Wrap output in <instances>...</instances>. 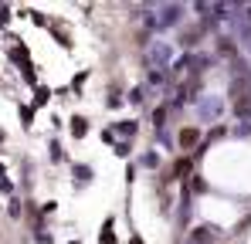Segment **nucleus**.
<instances>
[{"mask_svg":"<svg viewBox=\"0 0 251 244\" xmlns=\"http://www.w3.org/2000/svg\"><path fill=\"white\" fill-rule=\"evenodd\" d=\"M231 109L241 122L251 119V78H234L231 81Z\"/></svg>","mask_w":251,"mask_h":244,"instance_id":"1","label":"nucleus"},{"mask_svg":"<svg viewBox=\"0 0 251 244\" xmlns=\"http://www.w3.org/2000/svg\"><path fill=\"white\" fill-rule=\"evenodd\" d=\"M68 244H78V241H68Z\"/></svg>","mask_w":251,"mask_h":244,"instance_id":"25","label":"nucleus"},{"mask_svg":"<svg viewBox=\"0 0 251 244\" xmlns=\"http://www.w3.org/2000/svg\"><path fill=\"white\" fill-rule=\"evenodd\" d=\"M163 81H167V72H156V68L150 72V85H163Z\"/></svg>","mask_w":251,"mask_h":244,"instance_id":"13","label":"nucleus"},{"mask_svg":"<svg viewBox=\"0 0 251 244\" xmlns=\"http://www.w3.org/2000/svg\"><path fill=\"white\" fill-rule=\"evenodd\" d=\"M197 112H201V119H217V116H221V102H217V98H204V102L197 105Z\"/></svg>","mask_w":251,"mask_h":244,"instance_id":"4","label":"nucleus"},{"mask_svg":"<svg viewBox=\"0 0 251 244\" xmlns=\"http://www.w3.org/2000/svg\"><path fill=\"white\" fill-rule=\"evenodd\" d=\"M163 116H167V109H156V112H153V122H156V129L163 125Z\"/></svg>","mask_w":251,"mask_h":244,"instance_id":"15","label":"nucleus"},{"mask_svg":"<svg viewBox=\"0 0 251 244\" xmlns=\"http://www.w3.org/2000/svg\"><path fill=\"white\" fill-rule=\"evenodd\" d=\"M129 102L139 105V102H143V88H132V92H129Z\"/></svg>","mask_w":251,"mask_h":244,"instance_id":"14","label":"nucleus"},{"mask_svg":"<svg viewBox=\"0 0 251 244\" xmlns=\"http://www.w3.org/2000/svg\"><path fill=\"white\" fill-rule=\"evenodd\" d=\"M7 21H10V7H0V27H3Z\"/></svg>","mask_w":251,"mask_h":244,"instance_id":"16","label":"nucleus"},{"mask_svg":"<svg viewBox=\"0 0 251 244\" xmlns=\"http://www.w3.org/2000/svg\"><path fill=\"white\" fill-rule=\"evenodd\" d=\"M51 160H54V163L61 160V146H58V143H51Z\"/></svg>","mask_w":251,"mask_h":244,"instance_id":"18","label":"nucleus"},{"mask_svg":"<svg viewBox=\"0 0 251 244\" xmlns=\"http://www.w3.org/2000/svg\"><path fill=\"white\" fill-rule=\"evenodd\" d=\"M68 129H72V136H75V139H82L85 132H88V119H85V116H75Z\"/></svg>","mask_w":251,"mask_h":244,"instance_id":"6","label":"nucleus"},{"mask_svg":"<svg viewBox=\"0 0 251 244\" xmlns=\"http://www.w3.org/2000/svg\"><path fill=\"white\" fill-rule=\"evenodd\" d=\"M197 143V129H183L180 132V146H194Z\"/></svg>","mask_w":251,"mask_h":244,"instance_id":"10","label":"nucleus"},{"mask_svg":"<svg viewBox=\"0 0 251 244\" xmlns=\"http://www.w3.org/2000/svg\"><path fill=\"white\" fill-rule=\"evenodd\" d=\"M143 166H156V153H146L143 156Z\"/></svg>","mask_w":251,"mask_h":244,"instance_id":"20","label":"nucleus"},{"mask_svg":"<svg viewBox=\"0 0 251 244\" xmlns=\"http://www.w3.org/2000/svg\"><path fill=\"white\" fill-rule=\"evenodd\" d=\"M180 10H183L180 3H167V7H160V17H146V24L160 31V27H167V24H176V21H180Z\"/></svg>","mask_w":251,"mask_h":244,"instance_id":"2","label":"nucleus"},{"mask_svg":"<svg viewBox=\"0 0 251 244\" xmlns=\"http://www.w3.org/2000/svg\"><path fill=\"white\" fill-rule=\"evenodd\" d=\"M99 241H102V244H116V234H112V220H105V227H102Z\"/></svg>","mask_w":251,"mask_h":244,"instance_id":"9","label":"nucleus"},{"mask_svg":"<svg viewBox=\"0 0 251 244\" xmlns=\"http://www.w3.org/2000/svg\"><path fill=\"white\" fill-rule=\"evenodd\" d=\"M248 21H251V7H248Z\"/></svg>","mask_w":251,"mask_h":244,"instance_id":"24","label":"nucleus"},{"mask_svg":"<svg viewBox=\"0 0 251 244\" xmlns=\"http://www.w3.org/2000/svg\"><path fill=\"white\" fill-rule=\"evenodd\" d=\"M214 238H217V227L214 224H201V227H194V234H190L187 244H210Z\"/></svg>","mask_w":251,"mask_h":244,"instance_id":"3","label":"nucleus"},{"mask_svg":"<svg viewBox=\"0 0 251 244\" xmlns=\"http://www.w3.org/2000/svg\"><path fill=\"white\" fill-rule=\"evenodd\" d=\"M48 98H51V88H48V85H38V88H34V105H44Z\"/></svg>","mask_w":251,"mask_h":244,"instance_id":"8","label":"nucleus"},{"mask_svg":"<svg viewBox=\"0 0 251 244\" xmlns=\"http://www.w3.org/2000/svg\"><path fill=\"white\" fill-rule=\"evenodd\" d=\"M34 241H38V244H51V234H44V231H38V234H34Z\"/></svg>","mask_w":251,"mask_h":244,"instance_id":"17","label":"nucleus"},{"mask_svg":"<svg viewBox=\"0 0 251 244\" xmlns=\"http://www.w3.org/2000/svg\"><path fill=\"white\" fill-rule=\"evenodd\" d=\"M136 129H139V125H136L132 119H123V122H116V129H112V132H116V136H126V139H132V136H136Z\"/></svg>","mask_w":251,"mask_h":244,"instance_id":"5","label":"nucleus"},{"mask_svg":"<svg viewBox=\"0 0 251 244\" xmlns=\"http://www.w3.org/2000/svg\"><path fill=\"white\" fill-rule=\"evenodd\" d=\"M116 153L119 156H129V143H116Z\"/></svg>","mask_w":251,"mask_h":244,"instance_id":"19","label":"nucleus"},{"mask_svg":"<svg viewBox=\"0 0 251 244\" xmlns=\"http://www.w3.org/2000/svg\"><path fill=\"white\" fill-rule=\"evenodd\" d=\"M132 244H143V238H132Z\"/></svg>","mask_w":251,"mask_h":244,"instance_id":"22","label":"nucleus"},{"mask_svg":"<svg viewBox=\"0 0 251 244\" xmlns=\"http://www.w3.org/2000/svg\"><path fill=\"white\" fill-rule=\"evenodd\" d=\"M75 180H78V187H85V183H92V166H85V163H78V166H75Z\"/></svg>","mask_w":251,"mask_h":244,"instance_id":"7","label":"nucleus"},{"mask_svg":"<svg viewBox=\"0 0 251 244\" xmlns=\"http://www.w3.org/2000/svg\"><path fill=\"white\" fill-rule=\"evenodd\" d=\"M21 119H24V129H31V119H34V105H21Z\"/></svg>","mask_w":251,"mask_h":244,"instance_id":"11","label":"nucleus"},{"mask_svg":"<svg viewBox=\"0 0 251 244\" xmlns=\"http://www.w3.org/2000/svg\"><path fill=\"white\" fill-rule=\"evenodd\" d=\"M187 170H190V163H187V160H176V166H173V176H180V180H183V176H187Z\"/></svg>","mask_w":251,"mask_h":244,"instance_id":"12","label":"nucleus"},{"mask_svg":"<svg viewBox=\"0 0 251 244\" xmlns=\"http://www.w3.org/2000/svg\"><path fill=\"white\" fill-rule=\"evenodd\" d=\"M0 190H3V194H10V190H14V183H10V180L3 176V180H0Z\"/></svg>","mask_w":251,"mask_h":244,"instance_id":"21","label":"nucleus"},{"mask_svg":"<svg viewBox=\"0 0 251 244\" xmlns=\"http://www.w3.org/2000/svg\"><path fill=\"white\" fill-rule=\"evenodd\" d=\"M0 180H3V163H0Z\"/></svg>","mask_w":251,"mask_h":244,"instance_id":"23","label":"nucleus"}]
</instances>
